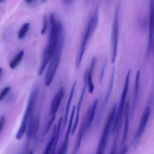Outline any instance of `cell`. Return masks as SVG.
Wrapping results in <instances>:
<instances>
[{"label": "cell", "mask_w": 154, "mask_h": 154, "mask_svg": "<svg viewBox=\"0 0 154 154\" xmlns=\"http://www.w3.org/2000/svg\"><path fill=\"white\" fill-rule=\"evenodd\" d=\"M48 27V20L46 15H44L43 18V26L41 31V34L43 35L47 31Z\"/></svg>", "instance_id": "44dd1931"}, {"label": "cell", "mask_w": 154, "mask_h": 154, "mask_svg": "<svg viewBox=\"0 0 154 154\" xmlns=\"http://www.w3.org/2000/svg\"><path fill=\"white\" fill-rule=\"evenodd\" d=\"M25 1H26V2L29 3L32 2L33 0H25Z\"/></svg>", "instance_id": "d4e9b609"}, {"label": "cell", "mask_w": 154, "mask_h": 154, "mask_svg": "<svg viewBox=\"0 0 154 154\" xmlns=\"http://www.w3.org/2000/svg\"><path fill=\"white\" fill-rule=\"evenodd\" d=\"M42 1H45V0H42Z\"/></svg>", "instance_id": "f1b7e54d"}, {"label": "cell", "mask_w": 154, "mask_h": 154, "mask_svg": "<svg viewBox=\"0 0 154 154\" xmlns=\"http://www.w3.org/2000/svg\"><path fill=\"white\" fill-rule=\"evenodd\" d=\"M5 0H0V3L3 2Z\"/></svg>", "instance_id": "4316f807"}, {"label": "cell", "mask_w": 154, "mask_h": 154, "mask_svg": "<svg viewBox=\"0 0 154 154\" xmlns=\"http://www.w3.org/2000/svg\"><path fill=\"white\" fill-rule=\"evenodd\" d=\"M85 81V85L82 89V91L81 93L80 96L79 98V101H78V105H77V108L76 107L75 110V122H74V126L72 128L71 133L73 134L75 132V130L76 129L77 125L79 122V114L80 112L81 108L82 106V102H83V99H84V96H85V93H86V90L88 88V85H87V82L86 80Z\"/></svg>", "instance_id": "8fae6325"}, {"label": "cell", "mask_w": 154, "mask_h": 154, "mask_svg": "<svg viewBox=\"0 0 154 154\" xmlns=\"http://www.w3.org/2000/svg\"><path fill=\"white\" fill-rule=\"evenodd\" d=\"M56 128L55 129V131H54V134L53 135V137L51 138L49 143L47 146L44 154H49L51 149H52V146H53L54 142H55V140H56V137H57V132L56 131Z\"/></svg>", "instance_id": "d6986e66"}, {"label": "cell", "mask_w": 154, "mask_h": 154, "mask_svg": "<svg viewBox=\"0 0 154 154\" xmlns=\"http://www.w3.org/2000/svg\"><path fill=\"white\" fill-rule=\"evenodd\" d=\"M37 98L38 97L37 96L33 94L29 95L27 108L24 112L21 125L16 135L17 140H20L21 139L25 134L30 117L32 114H34V109L36 106Z\"/></svg>", "instance_id": "5b68a950"}, {"label": "cell", "mask_w": 154, "mask_h": 154, "mask_svg": "<svg viewBox=\"0 0 154 154\" xmlns=\"http://www.w3.org/2000/svg\"><path fill=\"white\" fill-rule=\"evenodd\" d=\"M120 2H119L116 7L114 15V20L112 25L111 32V46H112V58L111 62L115 63L117 54L118 45L119 35V9Z\"/></svg>", "instance_id": "277c9868"}, {"label": "cell", "mask_w": 154, "mask_h": 154, "mask_svg": "<svg viewBox=\"0 0 154 154\" xmlns=\"http://www.w3.org/2000/svg\"><path fill=\"white\" fill-rule=\"evenodd\" d=\"M128 109H126L127 112L126 113L125 122V128H124V136H123V142H125L128 133V126H129V121L128 119Z\"/></svg>", "instance_id": "ac0fdd59"}, {"label": "cell", "mask_w": 154, "mask_h": 154, "mask_svg": "<svg viewBox=\"0 0 154 154\" xmlns=\"http://www.w3.org/2000/svg\"><path fill=\"white\" fill-rule=\"evenodd\" d=\"M77 84V82L76 81H75L73 83L71 91H70L68 100L66 106V111H65V117H64V125H66L68 120V118L69 109H70V106H71V103H72V100H73V97H74V94H75Z\"/></svg>", "instance_id": "9a60e30c"}, {"label": "cell", "mask_w": 154, "mask_h": 154, "mask_svg": "<svg viewBox=\"0 0 154 154\" xmlns=\"http://www.w3.org/2000/svg\"><path fill=\"white\" fill-rule=\"evenodd\" d=\"M72 1L73 0H63V2L66 4H69L72 2Z\"/></svg>", "instance_id": "cb8c5ba5"}, {"label": "cell", "mask_w": 154, "mask_h": 154, "mask_svg": "<svg viewBox=\"0 0 154 154\" xmlns=\"http://www.w3.org/2000/svg\"><path fill=\"white\" fill-rule=\"evenodd\" d=\"M98 100L96 99L94 100L92 104L89 107L85 115V117H84V119L82 120V124L80 128V133L81 134H84L85 130L91 124L95 117V114L98 107Z\"/></svg>", "instance_id": "ba28073f"}, {"label": "cell", "mask_w": 154, "mask_h": 154, "mask_svg": "<svg viewBox=\"0 0 154 154\" xmlns=\"http://www.w3.org/2000/svg\"><path fill=\"white\" fill-rule=\"evenodd\" d=\"M114 79H115V69H114L113 70H112V73H111L108 88L107 90L106 93L105 97H104L103 104H102L101 109H100V117H101L103 116L104 113H105V111H106L107 108L109 99H110L111 92H112V90H113V88Z\"/></svg>", "instance_id": "30bf717a"}, {"label": "cell", "mask_w": 154, "mask_h": 154, "mask_svg": "<svg viewBox=\"0 0 154 154\" xmlns=\"http://www.w3.org/2000/svg\"><path fill=\"white\" fill-rule=\"evenodd\" d=\"M150 112H151V109L149 107L146 108L143 113L142 118H141L138 130H137V133H136V138H139L143 134V133L146 127V125H147V123L148 122V119H149V116H150Z\"/></svg>", "instance_id": "7c38bea8"}, {"label": "cell", "mask_w": 154, "mask_h": 154, "mask_svg": "<svg viewBox=\"0 0 154 154\" xmlns=\"http://www.w3.org/2000/svg\"><path fill=\"white\" fill-rule=\"evenodd\" d=\"M29 154H32V152H30V153Z\"/></svg>", "instance_id": "83f0119b"}, {"label": "cell", "mask_w": 154, "mask_h": 154, "mask_svg": "<svg viewBox=\"0 0 154 154\" xmlns=\"http://www.w3.org/2000/svg\"><path fill=\"white\" fill-rule=\"evenodd\" d=\"M116 111L117 105L115 104L112 107L110 114L108 117L106 123L104 130H103V134H102V137L100 139L97 154H103V151H104V148L106 145V142L107 139L108 135L111 125L114 122Z\"/></svg>", "instance_id": "52a82bcc"}, {"label": "cell", "mask_w": 154, "mask_h": 154, "mask_svg": "<svg viewBox=\"0 0 154 154\" xmlns=\"http://www.w3.org/2000/svg\"><path fill=\"white\" fill-rule=\"evenodd\" d=\"M96 58L94 57L91 60L89 68L88 70H86L84 74V80H85L87 82L88 91L90 94L93 93L95 88L93 82V75L94 69L96 66Z\"/></svg>", "instance_id": "9c48e42d"}, {"label": "cell", "mask_w": 154, "mask_h": 154, "mask_svg": "<svg viewBox=\"0 0 154 154\" xmlns=\"http://www.w3.org/2000/svg\"><path fill=\"white\" fill-rule=\"evenodd\" d=\"M130 71H128L127 75L125 79V86H124V89L121 95V100H120V104L118 109L117 114L119 116H122L123 114V109H124V106H125V102L126 98L127 95L128 91V87H129V79H130Z\"/></svg>", "instance_id": "4fadbf2b"}, {"label": "cell", "mask_w": 154, "mask_h": 154, "mask_svg": "<svg viewBox=\"0 0 154 154\" xmlns=\"http://www.w3.org/2000/svg\"><path fill=\"white\" fill-rule=\"evenodd\" d=\"M3 71V69L2 68H0V76L2 75V72Z\"/></svg>", "instance_id": "484cf974"}, {"label": "cell", "mask_w": 154, "mask_h": 154, "mask_svg": "<svg viewBox=\"0 0 154 154\" xmlns=\"http://www.w3.org/2000/svg\"><path fill=\"white\" fill-rule=\"evenodd\" d=\"M98 23V7L97 6L95 12L90 18L84 32L82 34L79 48V52L77 55L76 66L79 67L81 64L85 50L89 41L93 33L95 32Z\"/></svg>", "instance_id": "7a4b0ae2"}, {"label": "cell", "mask_w": 154, "mask_h": 154, "mask_svg": "<svg viewBox=\"0 0 154 154\" xmlns=\"http://www.w3.org/2000/svg\"><path fill=\"white\" fill-rule=\"evenodd\" d=\"M5 122V116L2 117L0 119V131L2 129Z\"/></svg>", "instance_id": "7402d4cb"}, {"label": "cell", "mask_w": 154, "mask_h": 154, "mask_svg": "<svg viewBox=\"0 0 154 154\" xmlns=\"http://www.w3.org/2000/svg\"><path fill=\"white\" fill-rule=\"evenodd\" d=\"M30 27V24L29 23H24L19 30L18 32V38L20 39H23L26 36Z\"/></svg>", "instance_id": "e0dca14e"}, {"label": "cell", "mask_w": 154, "mask_h": 154, "mask_svg": "<svg viewBox=\"0 0 154 154\" xmlns=\"http://www.w3.org/2000/svg\"><path fill=\"white\" fill-rule=\"evenodd\" d=\"M65 95V89L62 87L58 91L54 97L52 99L51 104L50 119L47 125L48 128H50L51 125L55 120L56 114L64 98Z\"/></svg>", "instance_id": "8992f818"}, {"label": "cell", "mask_w": 154, "mask_h": 154, "mask_svg": "<svg viewBox=\"0 0 154 154\" xmlns=\"http://www.w3.org/2000/svg\"><path fill=\"white\" fill-rule=\"evenodd\" d=\"M11 90V87L10 86H7L0 93V101H2L4 99L7 94L10 92Z\"/></svg>", "instance_id": "ffe728a7"}, {"label": "cell", "mask_w": 154, "mask_h": 154, "mask_svg": "<svg viewBox=\"0 0 154 154\" xmlns=\"http://www.w3.org/2000/svg\"><path fill=\"white\" fill-rule=\"evenodd\" d=\"M149 40L152 43L154 40V0H150L149 14Z\"/></svg>", "instance_id": "5bb4252c"}, {"label": "cell", "mask_w": 154, "mask_h": 154, "mask_svg": "<svg viewBox=\"0 0 154 154\" xmlns=\"http://www.w3.org/2000/svg\"><path fill=\"white\" fill-rule=\"evenodd\" d=\"M105 67H106V65H104L101 69V74H100V82L102 81L103 79V77H104V72H105Z\"/></svg>", "instance_id": "603a6c76"}, {"label": "cell", "mask_w": 154, "mask_h": 154, "mask_svg": "<svg viewBox=\"0 0 154 154\" xmlns=\"http://www.w3.org/2000/svg\"><path fill=\"white\" fill-rule=\"evenodd\" d=\"M64 42V39H63L58 44L49 63L45 79V85L47 87L50 86L58 68L61 59Z\"/></svg>", "instance_id": "3957f363"}, {"label": "cell", "mask_w": 154, "mask_h": 154, "mask_svg": "<svg viewBox=\"0 0 154 154\" xmlns=\"http://www.w3.org/2000/svg\"><path fill=\"white\" fill-rule=\"evenodd\" d=\"M50 21L51 29L48 41L42 54V60L38 71L39 75L43 74L48 67L58 44L62 40L65 39L63 24L57 19L55 14H50Z\"/></svg>", "instance_id": "6da1fadb"}, {"label": "cell", "mask_w": 154, "mask_h": 154, "mask_svg": "<svg viewBox=\"0 0 154 154\" xmlns=\"http://www.w3.org/2000/svg\"><path fill=\"white\" fill-rule=\"evenodd\" d=\"M24 52L23 51H20L14 58L13 59L10 63V67L11 69H14L18 66V65L22 60L24 56Z\"/></svg>", "instance_id": "2e32d148"}]
</instances>
